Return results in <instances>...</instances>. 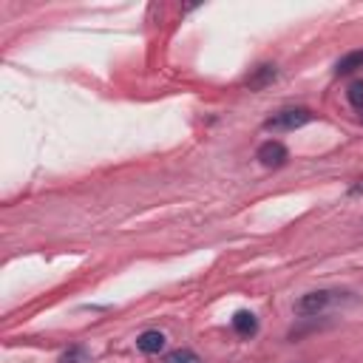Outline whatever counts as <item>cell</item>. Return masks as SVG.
I'll use <instances>...</instances> for the list:
<instances>
[{
    "instance_id": "obj_8",
    "label": "cell",
    "mask_w": 363,
    "mask_h": 363,
    "mask_svg": "<svg viewBox=\"0 0 363 363\" xmlns=\"http://www.w3.org/2000/svg\"><path fill=\"white\" fill-rule=\"evenodd\" d=\"M272 77H275V65H261V68H258V77L250 79V88H258V85H264V82L272 79Z\"/></svg>"
},
{
    "instance_id": "obj_4",
    "label": "cell",
    "mask_w": 363,
    "mask_h": 363,
    "mask_svg": "<svg viewBox=\"0 0 363 363\" xmlns=\"http://www.w3.org/2000/svg\"><path fill=\"white\" fill-rule=\"evenodd\" d=\"M136 346H139V352H145V354H159V352L164 349V335L156 332V329H147V332H142V335L136 337Z\"/></svg>"
},
{
    "instance_id": "obj_5",
    "label": "cell",
    "mask_w": 363,
    "mask_h": 363,
    "mask_svg": "<svg viewBox=\"0 0 363 363\" xmlns=\"http://www.w3.org/2000/svg\"><path fill=\"white\" fill-rule=\"evenodd\" d=\"M233 329L238 332V335H255V329H258V320H255V315L252 312H247V309H241V312H235L233 315Z\"/></svg>"
},
{
    "instance_id": "obj_9",
    "label": "cell",
    "mask_w": 363,
    "mask_h": 363,
    "mask_svg": "<svg viewBox=\"0 0 363 363\" xmlns=\"http://www.w3.org/2000/svg\"><path fill=\"white\" fill-rule=\"evenodd\" d=\"M346 96H349V102H352L354 108L363 111V82H352L349 91H346Z\"/></svg>"
},
{
    "instance_id": "obj_7",
    "label": "cell",
    "mask_w": 363,
    "mask_h": 363,
    "mask_svg": "<svg viewBox=\"0 0 363 363\" xmlns=\"http://www.w3.org/2000/svg\"><path fill=\"white\" fill-rule=\"evenodd\" d=\"M164 363H201V360H199V354L190 352V349H176V352H170V354L164 357Z\"/></svg>"
},
{
    "instance_id": "obj_2",
    "label": "cell",
    "mask_w": 363,
    "mask_h": 363,
    "mask_svg": "<svg viewBox=\"0 0 363 363\" xmlns=\"http://www.w3.org/2000/svg\"><path fill=\"white\" fill-rule=\"evenodd\" d=\"M335 301H340V292H332V289H315V292H306L295 301V312L298 315H318L323 309H329Z\"/></svg>"
},
{
    "instance_id": "obj_6",
    "label": "cell",
    "mask_w": 363,
    "mask_h": 363,
    "mask_svg": "<svg viewBox=\"0 0 363 363\" xmlns=\"http://www.w3.org/2000/svg\"><path fill=\"white\" fill-rule=\"evenodd\" d=\"M357 68H363V48L343 54V57L337 60V65H335L337 74H352V71H357Z\"/></svg>"
},
{
    "instance_id": "obj_10",
    "label": "cell",
    "mask_w": 363,
    "mask_h": 363,
    "mask_svg": "<svg viewBox=\"0 0 363 363\" xmlns=\"http://www.w3.org/2000/svg\"><path fill=\"white\" fill-rule=\"evenodd\" d=\"M79 354H82V352H79V349H74L71 354H65V357H62V363H77V357H79Z\"/></svg>"
},
{
    "instance_id": "obj_3",
    "label": "cell",
    "mask_w": 363,
    "mask_h": 363,
    "mask_svg": "<svg viewBox=\"0 0 363 363\" xmlns=\"http://www.w3.org/2000/svg\"><path fill=\"white\" fill-rule=\"evenodd\" d=\"M258 162L264 164V167H281L286 159H289V153H286V147L278 142V139H267V142H261V147H258Z\"/></svg>"
},
{
    "instance_id": "obj_1",
    "label": "cell",
    "mask_w": 363,
    "mask_h": 363,
    "mask_svg": "<svg viewBox=\"0 0 363 363\" xmlns=\"http://www.w3.org/2000/svg\"><path fill=\"white\" fill-rule=\"evenodd\" d=\"M309 119H312V111H306V108H284V111L272 113L264 122V128L267 130H295V128H303Z\"/></svg>"
}]
</instances>
